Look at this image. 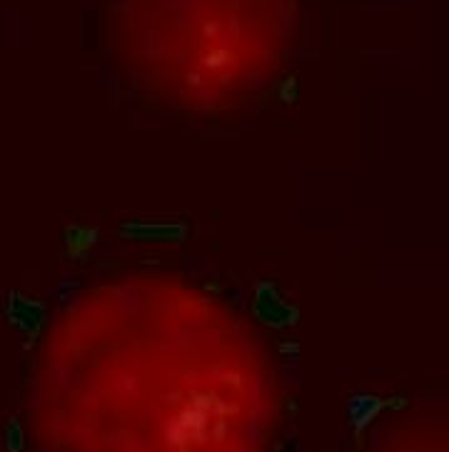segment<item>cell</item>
I'll return each mask as SVG.
<instances>
[{"label":"cell","instance_id":"obj_1","mask_svg":"<svg viewBox=\"0 0 449 452\" xmlns=\"http://www.w3.org/2000/svg\"><path fill=\"white\" fill-rule=\"evenodd\" d=\"M297 0H120L118 50L170 108L230 111L267 88L295 38Z\"/></svg>","mask_w":449,"mask_h":452}]
</instances>
